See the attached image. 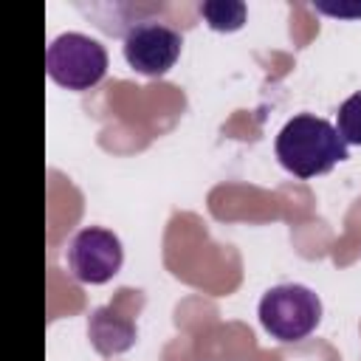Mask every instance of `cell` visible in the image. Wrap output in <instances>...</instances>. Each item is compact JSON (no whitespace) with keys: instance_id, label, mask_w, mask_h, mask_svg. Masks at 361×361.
<instances>
[{"instance_id":"6da1fadb","label":"cell","mask_w":361,"mask_h":361,"mask_svg":"<svg viewBox=\"0 0 361 361\" xmlns=\"http://www.w3.org/2000/svg\"><path fill=\"white\" fill-rule=\"evenodd\" d=\"M276 158L296 178H313L330 172L338 161H347V144L338 130L313 113H299L276 135Z\"/></svg>"},{"instance_id":"7a4b0ae2","label":"cell","mask_w":361,"mask_h":361,"mask_svg":"<svg viewBox=\"0 0 361 361\" xmlns=\"http://www.w3.org/2000/svg\"><path fill=\"white\" fill-rule=\"evenodd\" d=\"M259 322L282 344L302 341L322 322V299L299 282L274 285L259 299Z\"/></svg>"},{"instance_id":"3957f363","label":"cell","mask_w":361,"mask_h":361,"mask_svg":"<svg viewBox=\"0 0 361 361\" xmlns=\"http://www.w3.org/2000/svg\"><path fill=\"white\" fill-rule=\"evenodd\" d=\"M48 76L68 90H90L107 73V51L99 39L82 31H65L45 51Z\"/></svg>"},{"instance_id":"277c9868","label":"cell","mask_w":361,"mask_h":361,"mask_svg":"<svg viewBox=\"0 0 361 361\" xmlns=\"http://www.w3.org/2000/svg\"><path fill=\"white\" fill-rule=\"evenodd\" d=\"M68 268L79 282L87 285H102L113 279L124 262V248L121 240L102 226H85L79 228L65 251Z\"/></svg>"},{"instance_id":"5b68a950","label":"cell","mask_w":361,"mask_h":361,"mask_svg":"<svg viewBox=\"0 0 361 361\" xmlns=\"http://www.w3.org/2000/svg\"><path fill=\"white\" fill-rule=\"evenodd\" d=\"M183 37L161 20H135L124 34V59L144 76L166 73L180 56Z\"/></svg>"},{"instance_id":"8992f818","label":"cell","mask_w":361,"mask_h":361,"mask_svg":"<svg viewBox=\"0 0 361 361\" xmlns=\"http://www.w3.org/2000/svg\"><path fill=\"white\" fill-rule=\"evenodd\" d=\"M87 338H90L96 353L118 355V353H127L135 344L138 330H135L133 319H127L118 310L102 305V307H93L90 316H87Z\"/></svg>"},{"instance_id":"52a82bcc","label":"cell","mask_w":361,"mask_h":361,"mask_svg":"<svg viewBox=\"0 0 361 361\" xmlns=\"http://www.w3.org/2000/svg\"><path fill=\"white\" fill-rule=\"evenodd\" d=\"M197 11L214 31H237L245 23L248 8L240 0H203Z\"/></svg>"},{"instance_id":"ba28073f","label":"cell","mask_w":361,"mask_h":361,"mask_svg":"<svg viewBox=\"0 0 361 361\" xmlns=\"http://www.w3.org/2000/svg\"><path fill=\"white\" fill-rule=\"evenodd\" d=\"M336 121H338L336 130L344 138V144H361V90H355L350 99L338 104Z\"/></svg>"},{"instance_id":"9c48e42d","label":"cell","mask_w":361,"mask_h":361,"mask_svg":"<svg viewBox=\"0 0 361 361\" xmlns=\"http://www.w3.org/2000/svg\"><path fill=\"white\" fill-rule=\"evenodd\" d=\"M313 8L330 17H344V20H355L361 17V0L355 3H324V0H313Z\"/></svg>"}]
</instances>
